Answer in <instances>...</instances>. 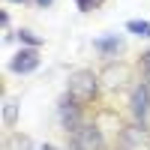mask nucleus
I'll use <instances>...</instances> for the list:
<instances>
[{"label": "nucleus", "instance_id": "obj_1", "mask_svg": "<svg viewBox=\"0 0 150 150\" xmlns=\"http://www.w3.org/2000/svg\"><path fill=\"white\" fill-rule=\"evenodd\" d=\"M99 93V84H96V75L93 72H75L69 78V87H66V96L72 99V102H90V99Z\"/></svg>", "mask_w": 150, "mask_h": 150}, {"label": "nucleus", "instance_id": "obj_2", "mask_svg": "<svg viewBox=\"0 0 150 150\" xmlns=\"http://www.w3.org/2000/svg\"><path fill=\"white\" fill-rule=\"evenodd\" d=\"M72 144H75V150H102V132L90 123H81L72 132Z\"/></svg>", "mask_w": 150, "mask_h": 150}, {"label": "nucleus", "instance_id": "obj_14", "mask_svg": "<svg viewBox=\"0 0 150 150\" xmlns=\"http://www.w3.org/2000/svg\"><path fill=\"white\" fill-rule=\"evenodd\" d=\"M12 3H21V0H12Z\"/></svg>", "mask_w": 150, "mask_h": 150}, {"label": "nucleus", "instance_id": "obj_3", "mask_svg": "<svg viewBox=\"0 0 150 150\" xmlns=\"http://www.w3.org/2000/svg\"><path fill=\"white\" fill-rule=\"evenodd\" d=\"M147 111H150V90L144 84H138L132 90V114H135V120H147Z\"/></svg>", "mask_w": 150, "mask_h": 150}, {"label": "nucleus", "instance_id": "obj_4", "mask_svg": "<svg viewBox=\"0 0 150 150\" xmlns=\"http://www.w3.org/2000/svg\"><path fill=\"white\" fill-rule=\"evenodd\" d=\"M39 66V54H36V48H27V51H18L15 60H12V72H33Z\"/></svg>", "mask_w": 150, "mask_h": 150}, {"label": "nucleus", "instance_id": "obj_13", "mask_svg": "<svg viewBox=\"0 0 150 150\" xmlns=\"http://www.w3.org/2000/svg\"><path fill=\"white\" fill-rule=\"evenodd\" d=\"M39 150H57V147H51V144H45V147H39Z\"/></svg>", "mask_w": 150, "mask_h": 150}, {"label": "nucleus", "instance_id": "obj_5", "mask_svg": "<svg viewBox=\"0 0 150 150\" xmlns=\"http://www.w3.org/2000/svg\"><path fill=\"white\" fill-rule=\"evenodd\" d=\"M60 120H63V126L72 129V132L81 126V123H78V102H72L69 96L63 99V105H60Z\"/></svg>", "mask_w": 150, "mask_h": 150}, {"label": "nucleus", "instance_id": "obj_7", "mask_svg": "<svg viewBox=\"0 0 150 150\" xmlns=\"http://www.w3.org/2000/svg\"><path fill=\"white\" fill-rule=\"evenodd\" d=\"M126 30L138 33V36H150V21H129V24H126Z\"/></svg>", "mask_w": 150, "mask_h": 150}, {"label": "nucleus", "instance_id": "obj_12", "mask_svg": "<svg viewBox=\"0 0 150 150\" xmlns=\"http://www.w3.org/2000/svg\"><path fill=\"white\" fill-rule=\"evenodd\" d=\"M36 3H39V6H51L54 0H36Z\"/></svg>", "mask_w": 150, "mask_h": 150}, {"label": "nucleus", "instance_id": "obj_8", "mask_svg": "<svg viewBox=\"0 0 150 150\" xmlns=\"http://www.w3.org/2000/svg\"><path fill=\"white\" fill-rule=\"evenodd\" d=\"M3 117H6V123H12V120H15V102H12V99H6V108H3Z\"/></svg>", "mask_w": 150, "mask_h": 150}, {"label": "nucleus", "instance_id": "obj_9", "mask_svg": "<svg viewBox=\"0 0 150 150\" xmlns=\"http://www.w3.org/2000/svg\"><path fill=\"white\" fill-rule=\"evenodd\" d=\"M18 36H21V39H24V42H30V45H33V48H36V45H39V39H36V36H33V33H30V30H21V33H18Z\"/></svg>", "mask_w": 150, "mask_h": 150}, {"label": "nucleus", "instance_id": "obj_6", "mask_svg": "<svg viewBox=\"0 0 150 150\" xmlns=\"http://www.w3.org/2000/svg\"><path fill=\"white\" fill-rule=\"evenodd\" d=\"M93 48H99V51H117V48H120V39H117V36H105V39H96L93 42Z\"/></svg>", "mask_w": 150, "mask_h": 150}, {"label": "nucleus", "instance_id": "obj_10", "mask_svg": "<svg viewBox=\"0 0 150 150\" xmlns=\"http://www.w3.org/2000/svg\"><path fill=\"white\" fill-rule=\"evenodd\" d=\"M96 3H102V0H78L81 9H90V6H96Z\"/></svg>", "mask_w": 150, "mask_h": 150}, {"label": "nucleus", "instance_id": "obj_11", "mask_svg": "<svg viewBox=\"0 0 150 150\" xmlns=\"http://www.w3.org/2000/svg\"><path fill=\"white\" fill-rule=\"evenodd\" d=\"M144 72H147V75H150V51H147V54H144Z\"/></svg>", "mask_w": 150, "mask_h": 150}]
</instances>
